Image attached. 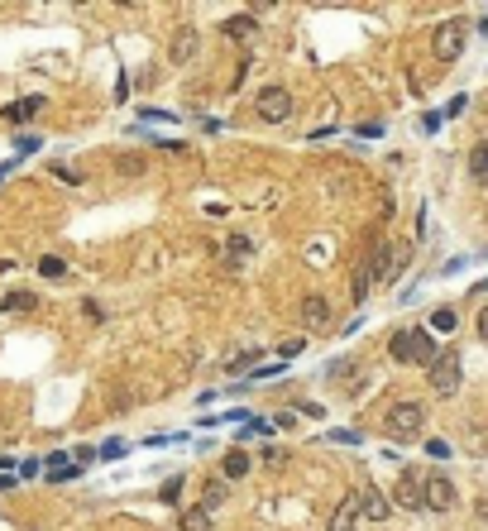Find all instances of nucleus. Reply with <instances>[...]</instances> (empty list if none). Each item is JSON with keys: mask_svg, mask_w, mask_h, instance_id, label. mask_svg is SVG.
Segmentation results:
<instances>
[{"mask_svg": "<svg viewBox=\"0 0 488 531\" xmlns=\"http://www.w3.org/2000/svg\"><path fill=\"white\" fill-rule=\"evenodd\" d=\"M388 354H393L398 364H431L435 345H431L426 330H398V335L388 340Z\"/></svg>", "mask_w": 488, "mask_h": 531, "instance_id": "nucleus-1", "label": "nucleus"}, {"mask_svg": "<svg viewBox=\"0 0 488 531\" xmlns=\"http://www.w3.org/2000/svg\"><path fill=\"white\" fill-rule=\"evenodd\" d=\"M421 426H426V407H421V402H393V407H388V417H383V431H388V436H398V441L421 436Z\"/></svg>", "mask_w": 488, "mask_h": 531, "instance_id": "nucleus-2", "label": "nucleus"}, {"mask_svg": "<svg viewBox=\"0 0 488 531\" xmlns=\"http://www.w3.org/2000/svg\"><path fill=\"white\" fill-rule=\"evenodd\" d=\"M431 388L440 393V398L460 393V349H445V354H435L431 359Z\"/></svg>", "mask_w": 488, "mask_h": 531, "instance_id": "nucleus-3", "label": "nucleus"}, {"mask_svg": "<svg viewBox=\"0 0 488 531\" xmlns=\"http://www.w3.org/2000/svg\"><path fill=\"white\" fill-rule=\"evenodd\" d=\"M464 39H469L464 20H445V25H435V39H431L435 58H440V62H455V58L464 53Z\"/></svg>", "mask_w": 488, "mask_h": 531, "instance_id": "nucleus-4", "label": "nucleus"}, {"mask_svg": "<svg viewBox=\"0 0 488 531\" xmlns=\"http://www.w3.org/2000/svg\"><path fill=\"white\" fill-rule=\"evenodd\" d=\"M407 264V249L402 244H379V249H374V254H369V278H374V283H388V278H393V273H398V268Z\"/></svg>", "mask_w": 488, "mask_h": 531, "instance_id": "nucleus-5", "label": "nucleus"}, {"mask_svg": "<svg viewBox=\"0 0 488 531\" xmlns=\"http://www.w3.org/2000/svg\"><path fill=\"white\" fill-rule=\"evenodd\" d=\"M259 115H264L269 125H283V120L292 115V96H287L283 86H264V91H259Z\"/></svg>", "mask_w": 488, "mask_h": 531, "instance_id": "nucleus-6", "label": "nucleus"}, {"mask_svg": "<svg viewBox=\"0 0 488 531\" xmlns=\"http://www.w3.org/2000/svg\"><path fill=\"white\" fill-rule=\"evenodd\" d=\"M393 503H398V507H426V474L407 469V474L398 478V493H393Z\"/></svg>", "mask_w": 488, "mask_h": 531, "instance_id": "nucleus-7", "label": "nucleus"}, {"mask_svg": "<svg viewBox=\"0 0 488 531\" xmlns=\"http://www.w3.org/2000/svg\"><path fill=\"white\" fill-rule=\"evenodd\" d=\"M450 503H455V483H450L445 474H426V507L445 512Z\"/></svg>", "mask_w": 488, "mask_h": 531, "instance_id": "nucleus-8", "label": "nucleus"}, {"mask_svg": "<svg viewBox=\"0 0 488 531\" xmlns=\"http://www.w3.org/2000/svg\"><path fill=\"white\" fill-rule=\"evenodd\" d=\"M39 106H43V96H20L15 106L0 110V120H5V125H29V120L39 115Z\"/></svg>", "mask_w": 488, "mask_h": 531, "instance_id": "nucleus-9", "label": "nucleus"}, {"mask_svg": "<svg viewBox=\"0 0 488 531\" xmlns=\"http://www.w3.org/2000/svg\"><path fill=\"white\" fill-rule=\"evenodd\" d=\"M301 321H306V330H325V321H330V307H325L321 293H306L301 302Z\"/></svg>", "mask_w": 488, "mask_h": 531, "instance_id": "nucleus-10", "label": "nucleus"}, {"mask_svg": "<svg viewBox=\"0 0 488 531\" xmlns=\"http://www.w3.org/2000/svg\"><path fill=\"white\" fill-rule=\"evenodd\" d=\"M191 53H196V25H177L168 58H172V62H191Z\"/></svg>", "mask_w": 488, "mask_h": 531, "instance_id": "nucleus-11", "label": "nucleus"}, {"mask_svg": "<svg viewBox=\"0 0 488 531\" xmlns=\"http://www.w3.org/2000/svg\"><path fill=\"white\" fill-rule=\"evenodd\" d=\"M359 512H364V503H359V493H350L345 503L335 507V517H330V531H354V522H359Z\"/></svg>", "mask_w": 488, "mask_h": 531, "instance_id": "nucleus-12", "label": "nucleus"}, {"mask_svg": "<svg viewBox=\"0 0 488 531\" xmlns=\"http://www.w3.org/2000/svg\"><path fill=\"white\" fill-rule=\"evenodd\" d=\"M359 503H364V517H369V522H388V512H393V498H383L379 488H364Z\"/></svg>", "mask_w": 488, "mask_h": 531, "instance_id": "nucleus-13", "label": "nucleus"}, {"mask_svg": "<svg viewBox=\"0 0 488 531\" xmlns=\"http://www.w3.org/2000/svg\"><path fill=\"white\" fill-rule=\"evenodd\" d=\"M220 29H225V39H244V43H249V39L259 34V20H254V15H230Z\"/></svg>", "mask_w": 488, "mask_h": 531, "instance_id": "nucleus-14", "label": "nucleus"}, {"mask_svg": "<svg viewBox=\"0 0 488 531\" xmlns=\"http://www.w3.org/2000/svg\"><path fill=\"white\" fill-rule=\"evenodd\" d=\"M115 173L120 177H144L149 173V159L144 154H115Z\"/></svg>", "mask_w": 488, "mask_h": 531, "instance_id": "nucleus-15", "label": "nucleus"}, {"mask_svg": "<svg viewBox=\"0 0 488 531\" xmlns=\"http://www.w3.org/2000/svg\"><path fill=\"white\" fill-rule=\"evenodd\" d=\"M244 474H249V455L244 450H230L220 459V478H244Z\"/></svg>", "mask_w": 488, "mask_h": 531, "instance_id": "nucleus-16", "label": "nucleus"}, {"mask_svg": "<svg viewBox=\"0 0 488 531\" xmlns=\"http://www.w3.org/2000/svg\"><path fill=\"white\" fill-rule=\"evenodd\" d=\"M39 307V293H10L0 297V311H34Z\"/></svg>", "mask_w": 488, "mask_h": 531, "instance_id": "nucleus-17", "label": "nucleus"}, {"mask_svg": "<svg viewBox=\"0 0 488 531\" xmlns=\"http://www.w3.org/2000/svg\"><path fill=\"white\" fill-rule=\"evenodd\" d=\"M225 493H230V488H225V478H206V493H201V507H206V512H211V507H220V503H225Z\"/></svg>", "mask_w": 488, "mask_h": 531, "instance_id": "nucleus-18", "label": "nucleus"}, {"mask_svg": "<svg viewBox=\"0 0 488 531\" xmlns=\"http://www.w3.org/2000/svg\"><path fill=\"white\" fill-rule=\"evenodd\" d=\"M182 531H211V512L206 507H187L182 512Z\"/></svg>", "mask_w": 488, "mask_h": 531, "instance_id": "nucleus-19", "label": "nucleus"}, {"mask_svg": "<svg viewBox=\"0 0 488 531\" xmlns=\"http://www.w3.org/2000/svg\"><path fill=\"white\" fill-rule=\"evenodd\" d=\"M469 173H474V177L488 187V139L479 144V149H474V154H469Z\"/></svg>", "mask_w": 488, "mask_h": 531, "instance_id": "nucleus-20", "label": "nucleus"}, {"mask_svg": "<svg viewBox=\"0 0 488 531\" xmlns=\"http://www.w3.org/2000/svg\"><path fill=\"white\" fill-rule=\"evenodd\" d=\"M96 455H101V459H125V455H130V441H120V436H115V441H101Z\"/></svg>", "mask_w": 488, "mask_h": 531, "instance_id": "nucleus-21", "label": "nucleus"}, {"mask_svg": "<svg viewBox=\"0 0 488 531\" xmlns=\"http://www.w3.org/2000/svg\"><path fill=\"white\" fill-rule=\"evenodd\" d=\"M249 364H259V349H240L225 369H230V373H249Z\"/></svg>", "mask_w": 488, "mask_h": 531, "instance_id": "nucleus-22", "label": "nucleus"}, {"mask_svg": "<svg viewBox=\"0 0 488 531\" xmlns=\"http://www.w3.org/2000/svg\"><path fill=\"white\" fill-rule=\"evenodd\" d=\"M81 464H62V469H48V483H77Z\"/></svg>", "mask_w": 488, "mask_h": 531, "instance_id": "nucleus-23", "label": "nucleus"}, {"mask_svg": "<svg viewBox=\"0 0 488 531\" xmlns=\"http://www.w3.org/2000/svg\"><path fill=\"white\" fill-rule=\"evenodd\" d=\"M431 330H455V311H450V307H435L431 311Z\"/></svg>", "mask_w": 488, "mask_h": 531, "instance_id": "nucleus-24", "label": "nucleus"}, {"mask_svg": "<svg viewBox=\"0 0 488 531\" xmlns=\"http://www.w3.org/2000/svg\"><path fill=\"white\" fill-rule=\"evenodd\" d=\"M39 273H43V278H62V273H67V264H62L57 254H48V259H39Z\"/></svg>", "mask_w": 488, "mask_h": 531, "instance_id": "nucleus-25", "label": "nucleus"}, {"mask_svg": "<svg viewBox=\"0 0 488 531\" xmlns=\"http://www.w3.org/2000/svg\"><path fill=\"white\" fill-rule=\"evenodd\" d=\"M369 288H374V278H369V268H359V273H354V302H364V297H369Z\"/></svg>", "mask_w": 488, "mask_h": 531, "instance_id": "nucleus-26", "label": "nucleus"}, {"mask_svg": "<svg viewBox=\"0 0 488 531\" xmlns=\"http://www.w3.org/2000/svg\"><path fill=\"white\" fill-rule=\"evenodd\" d=\"M330 445H359V431H345V426H335L330 436H325Z\"/></svg>", "mask_w": 488, "mask_h": 531, "instance_id": "nucleus-27", "label": "nucleus"}, {"mask_svg": "<svg viewBox=\"0 0 488 531\" xmlns=\"http://www.w3.org/2000/svg\"><path fill=\"white\" fill-rule=\"evenodd\" d=\"M158 498H163V503H182V478H168Z\"/></svg>", "mask_w": 488, "mask_h": 531, "instance_id": "nucleus-28", "label": "nucleus"}, {"mask_svg": "<svg viewBox=\"0 0 488 531\" xmlns=\"http://www.w3.org/2000/svg\"><path fill=\"white\" fill-rule=\"evenodd\" d=\"M244 436H273V422H264V417H249V422H244Z\"/></svg>", "mask_w": 488, "mask_h": 531, "instance_id": "nucleus-29", "label": "nucleus"}, {"mask_svg": "<svg viewBox=\"0 0 488 531\" xmlns=\"http://www.w3.org/2000/svg\"><path fill=\"white\" fill-rule=\"evenodd\" d=\"M264 378H283V364H264V369H249V383H264Z\"/></svg>", "mask_w": 488, "mask_h": 531, "instance_id": "nucleus-30", "label": "nucleus"}, {"mask_svg": "<svg viewBox=\"0 0 488 531\" xmlns=\"http://www.w3.org/2000/svg\"><path fill=\"white\" fill-rule=\"evenodd\" d=\"M139 120H158V125H172L177 115H172V110H154V106H144V110H139Z\"/></svg>", "mask_w": 488, "mask_h": 531, "instance_id": "nucleus-31", "label": "nucleus"}, {"mask_svg": "<svg viewBox=\"0 0 488 531\" xmlns=\"http://www.w3.org/2000/svg\"><path fill=\"white\" fill-rule=\"evenodd\" d=\"M249 249H254V244H249V239H244V235H235V239H230V244H225V254H230V259H244Z\"/></svg>", "mask_w": 488, "mask_h": 531, "instance_id": "nucleus-32", "label": "nucleus"}, {"mask_svg": "<svg viewBox=\"0 0 488 531\" xmlns=\"http://www.w3.org/2000/svg\"><path fill=\"white\" fill-rule=\"evenodd\" d=\"M53 177H62L67 187H81V182H86L81 173H72V168H67V163H57V168H53Z\"/></svg>", "mask_w": 488, "mask_h": 531, "instance_id": "nucleus-33", "label": "nucleus"}, {"mask_svg": "<svg viewBox=\"0 0 488 531\" xmlns=\"http://www.w3.org/2000/svg\"><path fill=\"white\" fill-rule=\"evenodd\" d=\"M426 455L431 459H450V441H426Z\"/></svg>", "mask_w": 488, "mask_h": 531, "instance_id": "nucleus-34", "label": "nucleus"}, {"mask_svg": "<svg viewBox=\"0 0 488 531\" xmlns=\"http://www.w3.org/2000/svg\"><path fill=\"white\" fill-rule=\"evenodd\" d=\"M10 488H20V474H10V469H0V493H10Z\"/></svg>", "mask_w": 488, "mask_h": 531, "instance_id": "nucleus-35", "label": "nucleus"}, {"mask_svg": "<svg viewBox=\"0 0 488 531\" xmlns=\"http://www.w3.org/2000/svg\"><path fill=\"white\" fill-rule=\"evenodd\" d=\"M440 120H445V115H435V110H431V115H421V130L435 134V130H440Z\"/></svg>", "mask_w": 488, "mask_h": 531, "instance_id": "nucleus-36", "label": "nucleus"}, {"mask_svg": "<svg viewBox=\"0 0 488 531\" xmlns=\"http://www.w3.org/2000/svg\"><path fill=\"white\" fill-rule=\"evenodd\" d=\"M39 149V134H20V154H34Z\"/></svg>", "mask_w": 488, "mask_h": 531, "instance_id": "nucleus-37", "label": "nucleus"}, {"mask_svg": "<svg viewBox=\"0 0 488 531\" xmlns=\"http://www.w3.org/2000/svg\"><path fill=\"white\" fill-rule=\"evenodd\" d=\"M479 335H484V340H488V307H484V311H479Z\"/></svg>", "mask_w": 488, "mask_h": 531, "instance_id": "nucleus-38", "label": "nucleus"}, {"mask_svg": "<svg viewBox=\"0 0 488 531\" xmlns=\"http://www.w3.org/2000/svg\"><path fill=\"white\" fill-rule=\"evenodd\" d=\"M10 168H15V163H0V177H10Z\"/></svg>", "mask_w": 488, "mask_h": 531, "instance_id": "nucleus-39", "label": "nucleus"}, {"mask_svg": "<svg viewBox=\"0 0 488 531\" xmlns=\"http://www.w3.org/2000/svg\"><path fill=\"white\" fill-rule=\"evenodd\" d=\"M479 512H484V517H488V498H484V503H479Z\"/></svg>", "mask_w": 488, "mask_h": 531, "instance_id": "nucleus-40", "label": "nucleus"}]
</instances>
